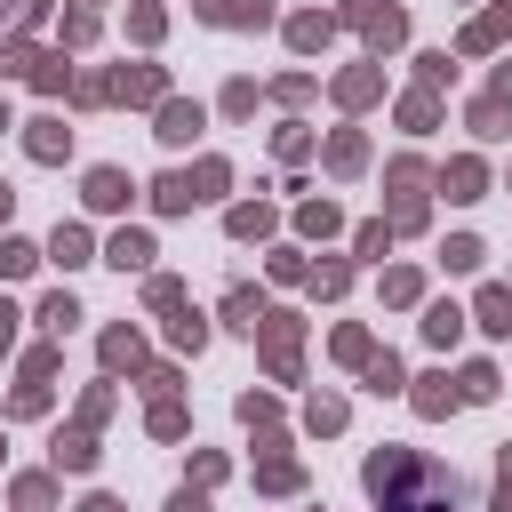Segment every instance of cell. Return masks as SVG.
<instances>
[{"label":"cell","mask_w":512,"mask_h":512,"mask_svg":"<svg viewBox=\"0 0 512 512\" xmlns=\"http://www.w3.org/2000/svg\"><path fill=\"white\" fill-rule=\"evenodd\" d=\"M360 480H368L376 512H448L456 504V472L432 464L424 448H376L360 464Z\"/></svg>","instance_id":"6da1fadb"},{"label":"cell","mask_w":512,"mask_h":512,"mask_svg":"<svg viewBox=\"0 0 512 512\" xmlns=\"http://www.w3.org/2000/svg\"><path fill=\"white\" fill-rule=\"evenodd\" d=\"M224 176H232L224 160H200L192 176L176 168V176H160V184H152V208H168V216H184L192 200H216V192H224Z\"/></svg>","instance_id":"7a4b0ae2"},{"label":"cell","mask_w":512,"mask_h":512,"mask_svg":"<svg viewBox=\"0 0 512 512\" xmlns=\"http://www.w3.org/2000/svg\"><path fill=\"white\" fill-rule=\"evenodd\" d=\"M424 160H392V232H416L424 224Z\"/></svg>","instance_id":"3957f363"},{"label":"cell","mask_w":512,"mask_h":512,"mask_svg":"<svg viewBox=\"0 0 512 512\" xmlns=\"http://www.w3.org/2000/svg\"><path fill=\"white\" fill-rule=\"evenodd\" d=\"M256 328H264V352H272V376L288 384V376H296V312H264Z\"/></svg>","instance_id":"277c9868"},{"label":"cell","mask_w":512,"mask_h":512,"mask_svg":"<svg viewBox=\"0 0 512 512\" xmlns=\"http://www.w3.org/2000/svg\"><path fill=\"white\" fill-rule=\"evenodd\" d=\"M344 16H352V24L368 32V48H392V40L408 32V16H400V8H384V0H352Z\"/></svg>","instance_id":"5b68a950"},{"label":"cell","mask_w":512,"mask_h":512,"mask_svg":"<svg viewBox=\"0 0 512 512\" xmlns=\"http://www.w3.org/2000/svg\"><path fill=\"white\" fill-rule=\"evenodd\" d=\"M496 40H512V0H496V8H488V16H472V24H464V40H456V48H464V56H488V48H496Z\"/></svg>","instance_id":"8992f818"},{"label":"cell","mask_w":512,"mask_h":512,"mask_svg":"<svg viewBox=\"0 0 512 512\" xmlns=\"http://www.w3.org/2000/svg\"><path fill=\"white\" fill-rule=\"evenodd\" d=\"M112 96H128V104H160V96H168V80H160V64H136V72H120V80H112Z\"/></svg>","instance_id":"52a82bcc"},{"label":"cell","mask_w":512,"mask_h":512,"mask_svg":"<svg viewBox=\"0 0 512 512\" xmlns=\"http://www.w3.org/2000/svg\"><path fill=\"white\" fill-rule=\"evenodd\" d=\"M192 128H200V104H176V96H160V144H192Z\"/></svg>","instance_id":"ba28073f"},{"label":"cell","mask_w":512,"mask_h":512,"mask_svg":"<svg viewBox=\"0 0 512 512\" xmlns=\"http://www.w3.org/2000/svg\"><path fill=\"white\" fill-rule=\"evenodd\" d=\"M56 464H64V472H88V464H96V424L56 432Z\"/></svg>","instance_id":"9c48e42d"},{"label":"cell","mask_w":512,"mask_h":512,"mask_svg":"<svg viewBox=\"0 0 512 512\" xmlns=\"http://www.w3.org/2000/svg\"><path fill=\"white\" fill-rule=\"evenodd\" d=\"M208 24H272V0H200Z\"/></svg>","instance_id":"30bf717a"},{"label":"cell","mask_w":512,"mask_h":512,"mask_svg":"<svg viewBox=\"0 0 512 512\" xmlns=\"http://www.w3.org/2000/svg\"><path fill=\"white\" fill-rule=\"evenodd\" d=\"M24 152H32V160H64V152H72V128H64V120H32Z\"/></svg>","instance_id":"8fae6325"},{"label":"cell","mask_w":512,"mask_h":512,"mask_svg":"<svg viewBox=\"0 0 512 512\" xmlns=\"http://www.w3.org/2000/svg\"><path fill=\"white\" fill-rule=\"evenodd\" d=\"M480 184H488L480 160H448V168H440V192H448V200H480Z\"/></svg>","instance_id":"7c38bea8"},{"label":"cell","mask_w":512,"mask_h":512,"mask_svg":"<svg viewBox=\"0 0 512 512\" xmlns=\"http://www.w3.org/2000/svg\"><path fill=\"white\" fill-rule=\"evenodd\" d=\"M88 208H128V176L120 168H88Z\"/></svg>","instance_id":"4fadbf2b"},{"label":"cell","mask_w":512,"mask_h":512,"mask_svg":"<svg viewBox=\"0 0 512 512\" xmlns=\"http://www.w3.org/2000/svg\"><path fill=\"white\" fill-rule=\"evenodd\" d=\"M104 264H120V272H144V264H152V232H120V240L104 248Z\"/></svg>","instance_id":"5bb4252c"},{"label":"cell","mask_w":512,"mask_h":512,"mask_svg":"<svg viewBox=\"0 0 512 512\" xmlns=\"http://www.w3.org/2000/svg\"><path fill=\"white\" fill-rule=\"evenodd\" d=\"M456 336H464V312H456V304H432V312H424V344H432V352H448Z\"/></svg>","instance_id":"9a60e30c"},{"label":"cell","mask_w":512,"mask_h":512,"mask_svg":"<svg viewBox=\"0 0 512 512\" xmlns=\"http://www.w3.org/2000/svg\"><path fill=\"white\" fill-rule=\"evenodd\" d=\"M488 336H512V288H480V312H472Z\"/></svg>","instance_id":"2e32d148"},{"label":"cell","mask_w":512,"mask_h":512,"mask_svg":"<svg viewBox=\"0 0 512 512\" xmlns=\"http://www.w3.org/2000/svg\"><path fill=\"white\" fill-rule=\"evenodd\" d=\"M328 32H336V24H328L320 8H312V16H288V48H304V56H312V48H328Z\"/></svg>","instance_id":"e0dca14e"},{"label":"cell","mask_w":512,"mask_h":512,"mask_svg":"<svg viewBox=\"0 0 512 512\" xmlns=\"http://www.w3.org/2000/svg\"><path fill=\"white\" fill-rule=\"evenodd\" d=\"M144 360V344H136V328H104V368L120 376V368H136Z\"/></svg>","instance_id":"ac0fdd59"},{"label":"cell","mask_w":512,"mask_h":512,"mask_svg":"<svg viewBox=\"0 0 512 512\" xmlns=\"http://www.w3.org/2000/svg\"><path fill=\"white\" fill-rule=\"evenodd\" d=\"M24 72H32V88H40V96H56V88L72 80V64H64V56H24Z\"/></svg>","instance_id":"d6986e66"},{"label":"cell","mask_w":512,"mask_h":512,"mask_svg":"<svg viewBox=\"0 0 512 512\" xmlns=\"http://www.w3.org/2000/svg\"><path fill=\"white\" fill-rule=\"evenodd\" d=\"M360 160H368V144H360L352 128H336V136H328V168H336V176H352Z\"/></svg>","instance_id":"ffe728a7"},{"label":"cell","mask_w":512,"mask_h":512,"mask_svg":"<svg viewBox=\"0 0 512 512\" xmlns=\"http://www.w3.org/2000/svg\"><path fill=\"white\" fill-rule=\"evenodd\" d=\"M48 256H56L64 272H72V264H88V232H80V224H56V240H48Z\"/></svg>","instance_id":"44dd1931"},{"label":"cell","mask_w":512,"mask_h":512,"mask_svg":"<svg viewBox=\"0 0 512 512\" xmlns=\"http://www.w3.org/2000/svg\"><path fill=\"white\" fill-rule=\"evenodd\" d=\"M224 320L256 336V320H264V296H256V288H232V296H224Z\"/></svg>","instance_id":"7402d4cb"},{"label":"cell","mask_w":512,"mask_h":512,"mask_svg":"<svg viewBox=\"0 0 512 512\" xmlns=\"http://www.w3.org/2000/svg\"><path fill=\"white\" fill-rule=\"evenodd\" d=\"M256 488H272V496H288V488H304V464H296V456H272V464L256 472Z\"/></svg>","instance_id":"603a6c76"},{"label":"cell","mask_w":512,"mask_h":512,"mask_svg":"<svg viewBox=\"0 0 512 512\" xmlns=\"http://www.w3.org/2000/svg\"><path fill=\"white\" fill-rule=\"evenodd\" d=\"M32 264H40V248L16 240V232H0V280H16V272H32Z\"/></svg>","instance_id":"cb8c5ba5"},{"label":"cell","mask_w":512,"mask_h":512,"mask_svg":"<svg viewBox=\"0 0 512 512\" xmlns=\"http://www.w3.org/2000/svg\"><path fill=\"white\" fill-rule=\"evenodd\" d=\"M72 320H80V304H72V296L56 288V296L40 304V328H48V336H72Z\"/></svg>","instance_id":"d4e9b609"},{"label":"cell","mask_w":512,"mask_h":512,"mask_svg":"<svg viewBox=\"0 0 512 512\" xmlns=\"http://www.w3.org/2000/svg\"><path fill=\"white\" fill-rule=\"evenodd\" d=\"M168 344H176V352H200V344H208V320H200V312H176V320H168Z\"/></svg>","instance_id":"484cf974"},{"label":"cell","mask_w":512,"mask_h":512,"mask_svg":"<svg viewBox=\"0 0 512 512\" xmlns=\"http://www.w3.org/2000/svg\"><path fill=\"white\" fill-rule=\"evenodd\" d=\"M456 400H464V392H456L448 376H424V392H416V408H424V416H448Z\"/></svg>","instance_id":"4316f807"},{"label":"cell","mask_w":512,"mask_h":512,"mask_svg":"<svg viewBox=\"0 0 512 512\" xmlns=\"http://www.w3.org/2000/svg\"><path fill=\"white\" fill-rule=\"evenodd\" d=\"M456 392H464V400H496V368H488V360H472V368L456 376Z\"/></svg>","instance_id":"83f0119b"},{"label":"cell","mask_w":512,"mask_h":512,"mask_svg":"<svg viewBox=\"0 0 512 512\" xmlns=\"http://www.w3.org/2000/svg\"><path fill=\"white\" fill-rule=\"evenodd\" d=\"M472 136H504V96H480L472 104Z\"/></svg>","instance_id":"f1b7e54d"},{"label":"cell","mask_w":512,"mask_h":512,"mask_svg":"<svg viewBox=\"0 0 512 512\" xmlns=\"http://www.w3.org/2000/svg\"><path fill=\"white\" fill-rule=\"evenodd\" d=\"M440 264H448V272H472V264H480V240H472V232H456V240L440 248Z\"/></svg>","instance_id":"f546056e"},{"label":"cell","mask_w":512,"mask_h":512,"mask_svg":"<svg viewBox=\"0 0 512 512\" xmlns=\"http://www.w3.org/2000/svg\"><path fill=\"white\" fill-rule=\"evenodd\" d=\"M48 496H56L48 472H24V480H16V504H24V512H48Z\"/></svg>","instance_id":"4dcf8cb0"},{"label":"cell","mask_w":512,"mask_h":512,"mask_svg":"<svg viewBox=\"0 0 512 512\" xmlns=\"http://www.w3.org/2000/svg\"><path fill=\"white\" fill-rule=\"evenodd\" d=\"M376 88H384V80H376V72H344V80H336V96H344V104H368V96H376Z\"/></svg>","instance_id":"1f68e13d"},{"label":"cell","mask_w":512,"mask_h":512,"mask_svg":"<svg viewBox=\"0 0 512 512\" xmlns=\"http://www.w3.org/2000/svg\"><path fill=\"white\" fill-rule=\"evenodd\" d=\"M352 248H360V256H384V248H392V224H384V216H376V224H360V232H352Z\"/></svg>","instance_id":"d6a6232c"},{"label":"cell","mask_w":512,"mask_h":512,"mask_svg":"<svg viewBox=\"0 0 512 512\" xmlns=\"http://www.w3.org/2000/svg\"><path fill=\"white\" fill-rule=\"evenodd\" d=\"M312 280V296H344V280H352V264H320V272H304Z\"/></svg>","instance_id":"836d02e7"},{"label":"cell","mask_w":512,"mask_h":512,"mask_svg":"<svg viewBox=\"0 0 512 512\" xmlns=\"http://www.w3.org/2000/svg\"><path fill=\"white\" fill-rule=\"evenodd\" d=\"M336 360H352V368H368L376 352H368V336H360V328H336Z\"/></svg>","instance_id":"e575fe53"},{"label":"cell","mask_w":512,"mask_h":512,"mask_svg":"<svg viewBox=\"0 0 512 512\" xmlns=\"http://www.w3.org/2000/svg\"><path fill=\"white\" fill-rule=\"evenodd\" d=\"M400 384H408V376H400V360H392V352H384V360H368V392H400Z\"/></svg>","instance_id":"d590c367"},{"label":"cell","mask_w":512,"mask_h":512,"mask_svg":"<svg viewBox=\"0 0 512 512\" xmlns=\"http://www.w3.org/2000/svg\"><path fill=\"white\" fill-rule=\"evenodd\" d=\"M304 416H312V432H336V424H344V400H336V392H320Z\"/></svg>","instance_id":"8d00e7d4"},{"label":"cell","mask_w":512,"mask_h":512,"mask_svg":"<svg viewBox=\"0 0 512 512\" xmlns=\"http://www.w3.org/2000/svg\"><path fill=\"white\" fill-rule=\"evenodd\" d=\"M152 432H160V440H176V432H184V408H176V400H168V392H160V400H152Z\"/></svg>","instance_id":"74e56055"},{"label":"cell","mask_w":512,"mask_h":512,"mask_svg":"<svg viewBox=\"0 0 512 512\" xmlns=\"http://www.w3.org/2000/svg\"><path fill=\"white\" fill-rule=\"evenodd\" d=\"M232 232H240V240H256V232H272V208H232Z\"/></svg>","instance_id":"f35d334b"},{"label":"cell","mask_w":512,"mask_h":512,"mask_svg":"<svg viewBox=\"0 0 512 512\" xmlns=\"http://www.w3.org/2000/svg\"><path fill=\"white\" fill-rule=\"evenodd\" d=\"M296 224H304V232H336V208H328V200H304Z\"/></svg>","instance_id":"ab89813d"},{"label":"cell","mask_w":512,"mask_h":512,"mask_svg":"<svg viewBox=\"0 0 512 512\" xmlns=\"http://www.w3.org/2000/svg\"><path fill=\"white\" fill-rule=\"evenodd\" d=\"M64 40H72V48H88V40H96V16H88V8H72V16H64Z\"/></svg>","instance_id":"60d3db41"},{"label":"cell","mask_w":512,"mask_h":512,"mask_svg":"<svg viewBox=\"0 0 512 512\" xmlns=\"http://www.w3.org/2000/svg\"><path fill=\"white\" fill-rule=\"evenodd\" d=\"M400 112H408V128H432V112H440V104H432V88H416Z\"/></svg>","instance_id":"b9f144b4"},{"label":"cell","mask_w":512,"mask_h":512,"mask_svg":"<svg viewBox=\"0 0 512 512\" xmlns=\"http://www.w3.org/2000/svg\"><path fill=\"white\" fill-rule=\"evenodd\" d=\"M416 288H424L416 272H384V296H392V304H416Z\"/></svg>","instance_id":"7bdbcfd3"},{"label":"cell","mask_w":512,"mask_h":512,"mask_svg":"<svg viewBox=\"0 0 512 512\" xmlns=\"http://www.w3.org/2000/svg\"><path fill=\"white\" fill-rule=\"evenodd\" d=\"M144 296H152V312H176V304H184V288H176V280H168V272H160V280H152V288H144Z\"/></svg>","instance_id":"ee69618b"},{"label":"cell","mask_w":512,"mask_h":512,"mask_svg":"<svg viewBox=\"0 0 512 512\" xmlns=\"http://www.w3.org/2000/svg\"><path fill=\"white\" fill-rule=\"evenodd\" d=\"M72 96H80V104H104V96H112V80H104V72H88V80H72Z\"/></svg>","instance_id":"f6af8a7d"},{"label":"cell","mask_w":512,"mask_h":512,"mask_svg":"<svg viewBox=\"0 0 512 512\" xmlns=\"http://www.w3.org/2000/svg\"><path fill=\"white\" fill-rule=\"evenodd\" d=\"M224 112H232V120H240V112H256V88H248V80H232V88H224Z\"/></svg>","instance_id":"bcb514c9"},{"label":"cell","mask_w":512,"mask_h":512,"mask_svg":"<svg viewBox=\"0 0 512 512\" xmlns=\"http://www.w3.org/2000/svg\"><path fill=\"white\" fill-rule=\"evenodd\" d=\"M272 416H280V408H272L264 392H248V400H240V424H272Z\"/></svg>","instance_id":"7dc6e473"},{"label":"cell","mask_w":512,"mask_h":512,"mask_svg":"<svg viewBox=\"0 0 512 512\" xmlns=\"http://www.w3.org/2000/svg\"><path fill=\"white\" fill-rule=\"evenodd\" d=\"M168 512H208V496H200V488H176V496H168Z\"/></svg>","instance_id":"c3c4849f"},{"label":"cell","mask_w":512,"mask_h":512,"mask_svg":"<svg viewBox=\"0 0 512 512\" xmlns=\"http://www.w3.org/2000/svg\"><path fill=\"white\" fill-rule=\"evenodd\" d=\"M16 320H24V312H16V304H8V296H0V352H8V344H16Z\"/></svg>","instance_id":"681fc988"},{"label":"cell","mask_w":512,"mask_h":512,"mask_svg":"<svg viewBox=\"0 0 512 512\" xmlns=\"http://www.w3.org/2000/svg\"><path fill=\"white\" fill-rule=\"evenodd\" d=\"M488 96H504V104H512V64H504V72H496V88H488Z\"/></svg>","instance_id":"f907efd6"},{"label":"cell","mask_w":512,"mask_h":512,"mask_svg":"<svg viewBox=\"0 0 512 512\" xmlns=\"http://www.w3.org/2000/svg\"><path fill=\"white\" fill-rule=\"evenodd\" d=\"M496 480H504V488H512V448H504V456H496Z\"/></svg>","instance_id":"816d5d0a"},{"label":"cell","mask_w":512,"mask_h":512,"mask_svg":"<svg viewBox=\"0 0 512 512\" xmlns=\"http://www.w3.org/2000/svg\"><path fill=\"white\" fill-rule=\"evenodd\" d=\"M80 512H120V504H112V496H88V504H80Z\"/></svg>","instance_id":"f5cc1de1"},{"label":"cell","mask_w":512,"mask_h":512,"mask_svg":"<svg viewBox=\"0 0 512 512\" xmlns=\"http://www.w3.org/2000/svg\"><path fill=\"white\" fill-rule=\"evenodd\" d=\"M496 512H512V488H504V480H496Z\"/></svg>","instance_id":"db71d44e"},{"label":"cell","mask_w":512,"mask_h":512,"mask_svg":"<svg viewBox=\"0 0 512 512\" xmlns=\"http://www.w3.org/2000/svg\"><path fill=\"white\" fill-rule=\"evenodd\" d=\"M8 200H16V192H8V184H0V224H8Z\"/></svg>","instance_id":"11a10c76"},{"label":"cell","mask_w":512,"mask_h":512,"mask_svg":"<svg viewBox=\"0 0 512 512\" xmlns=\"http://www.w3.org/2000/svg\"><path fill=\"white\" fill-rule=\"evenodd\" d=\"M8 16H16V0H0V24H8Z\"/></svg>","instance_id":"9f6ffc18"},{"label":"cell","mask_w":512,"mask_h":512,"mask_svg":"<svg viewBox=\"0 0 512 512\" xmlns=\"http://www.w3.org/2000/svg\"><path fill=\"white\" fill-rule=\"evenodd\" d=\"M0 128H8V104H0Z\"/></svg>","instance_id":"6f0895ef"}]
</instances>
